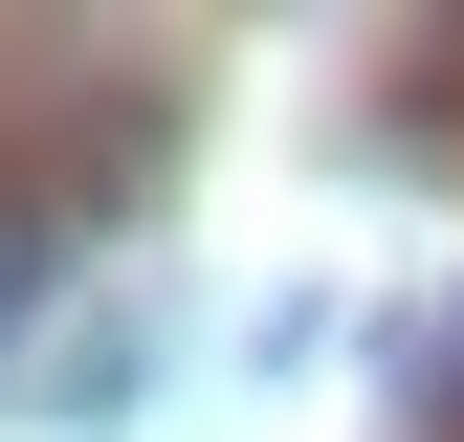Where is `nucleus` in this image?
<instances>
[{
  "label": "nucleus",
  "mask_w": 464,
  "mask_h": 442,
  "mask_svg": "<svg viewBox=\"0 0 464 442\" xmlns=\"http://www.w3.org/2000/svg\"><path fill=\"white\" fill-rule=\"evenodd\" d=\"M420 442H464V310H442V354H420Z\"/></svg>",
  "instance_id": "7ed1b4c3"
},
{
  "label": "nucleus",
  "mask_w": 464,
  "mask_h": 442,
  "mask_svg": "<svg viewBox=\"0 0 464 442\" xmlns=\"http://www.w3.org/2000/svg\"><path fill=\"white\" fill-rule=\"evenodd\" d=\"M44 288H67V221H44V199H0V354L44 332Z\"/></svg>",
  "instance_id": "f257e3e1"
},
{
  "label": "nucleus",
  "mask_w": 464,
  "mask_h": 442,
  "mask_svg": "<svg viewBox=\"0 0 464 442\" xmlns=\"http://www.w3.org/2000/svg\"><path fill=\"white\" fill-rule=\"evenodd\" d=\"M398 67H420V110H464V23H398Z\"/></svg>",
  "instance_id": "f03ea898"
}]
</instances>
